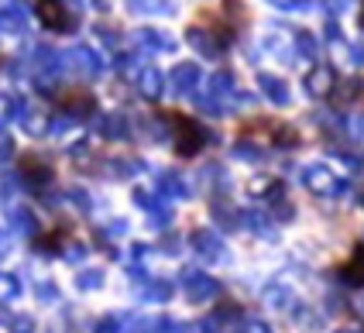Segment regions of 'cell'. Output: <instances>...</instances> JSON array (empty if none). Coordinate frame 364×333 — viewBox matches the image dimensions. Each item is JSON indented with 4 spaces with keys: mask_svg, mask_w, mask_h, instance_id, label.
Segmentation results:
<instances>
[{
    "mask_svg": "<svg viewBox=\"0 0 364 333\" xmlns=\"http://www.w3.org/2000/svg\"><path fill=\"white\" fill-rule=\"evenodd\" d=\"M347 278H354V282H364V248H358V254H354V261L344 268Z\"/></svg>",
    "mask_w": 364,
    "mask_h": 333,
    "instance_id": "3",
    "label": "cell"
},
{
    "mask_svg": "<svg viewBox=\"0 0 364 333\" xmlns=\"http://www.w3.org/2000/svg\"><path fill=\"white\" fill-rule=\"evenodd\" d=\"M38 18L48 28H69V18H65V7L62 4H38Z\"/></svg>",
    "mask_w": 364,
    "mask_h": 333,
    "instance_id": "2",
    "label": "cell"
},
{
    "mask_svg": "<svg viewBox=\"0 0 364 333\" xmlns=\"http://www.w3.org/2000/svg\"><path fill=\"white\" fill-rule=\"evenodd\" d=\"M176 127H179V138H176L179 151L182 155H196L203 145V127L196 121H186V117H176Z\"/></svg>",
    "mask_w": 364,
    "mask_h": 333,
    "instance_id": "1",
    "label": "cell"
}]
</instances>
